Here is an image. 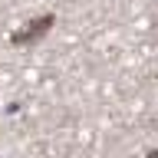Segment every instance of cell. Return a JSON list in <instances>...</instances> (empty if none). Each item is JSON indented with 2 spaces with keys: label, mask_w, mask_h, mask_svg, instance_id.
Instances as JSON below:
<instances>
[{
  "label": "cell",
  "mask_w": 158,
  "mask_h": 158,
  "mask_svg": "<svg viewBox=\"0 0 158 158\" xmlns=\"http://www.w3.org/2000/svg\"><path fill=\"white\" fill-rule=\"evenodd\" d=\"M53 27V13H46V17H36L33 23H30V30H23V33H13V43L17 46H30V43H36L46 30Z\"/></svg>",
  "instance_id": "cell-1"
}]
</instances>
